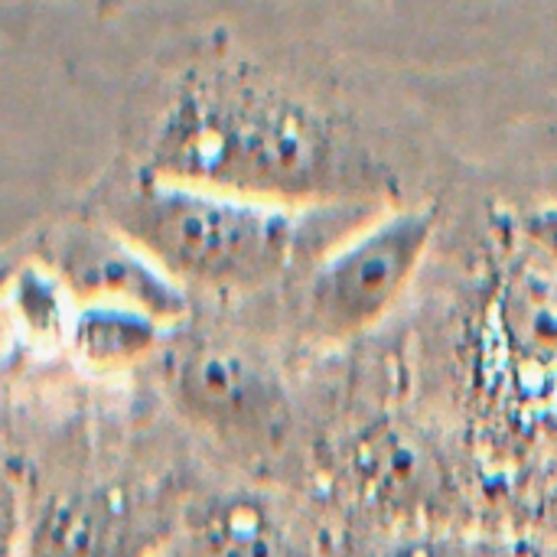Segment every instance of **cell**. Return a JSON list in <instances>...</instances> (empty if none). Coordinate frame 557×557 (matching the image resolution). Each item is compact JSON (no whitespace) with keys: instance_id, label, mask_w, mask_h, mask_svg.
I'll return each mask as SVG.
<instances>
[{"instance_id":"obj_9","label":"cell","mask_w":557,"mask_h":557,"mask_svg":"<svg viewBox=\"0 0 557 557\" xmlns=\"http://www.w3.org/2000/svg\"><path fill=\"white\" fill-rule=\"evenodd\" d=\"M349 473L369 506L408 512L428 506L441 490L434 457L392 424L369 428L349 447Z\"/></svg>"},{"instance_id":"obj_5","label":"cell","mask_w":557,"mask_h":557,"mask_svg":"<svg viewBox=\"0 0 557 557\" xmlns=\"http://www.w3.org/2000/svg\"><path fill=\"white\" fill-rule=\"evenodd\" d=\"M490 336L519 401L557 414V264L525 242L496 274Z\"/></svg>"},{"instance_id":"obj_2","label":"cell","mask_w":557,"mask_h":557,"mask_svg":"<svg viewBox=\"0 0 557 557\" xmlns=\"http://www.w3.org/2000/svg\"><path fill=\"white\" fill-rule=\"evenodd\" d=\"M372 206H277L147 176L121 199L117 225L183 287L248 294L323 258L366 225Z\"/></svg>"},{"instance_id":"obj_11","label":"cell","mask_w":557,"mask_h":557,"mask_svg":"<svg viewBox=\"0 0 557 557\" xmlns=\"http://www.w3.org/2000/svg\"><path fill=\"white\" fill-rule=\"evenodd\" d=\"M388 557H509L503 548L480 542V539H463V535H424L408 545H401Z\"/></svg>"},{"instance_id":"obj_10","label":"cell","mask_w":557,"mask_h":557,"mask_svg":"<svg viewBox=\"0 0 557 557\" xmlns=\"http://www.w3.org/2000/svg\"><path fill=\"white\" fill-rule=\"evenodd\" d=\"M163 336V323L124 304H101L78 323V346L98 366H127L147 356Z\"/></svg>"},{"instance_id":"obj_7","label":"cell","mask_w":557,"mask_h":557,"mask_svg":"<svg viewBox=\"0 0 557 557\" xmlns=\"http://www.w3.org/2000/svg\"><path fill=\"white\" fill-rule=\"evenodd\" d=\"M166 519L157 503L101 490L59 503L42 525V557H157Z\"/></svg>"},{"instance_id":"obj_1","label":"cell","mask_w":557,"mask_h":557,"mask_svg":"<svg viewBox=\"0 0 557 557\" xmlns=\"http://www.w3.org/2000/svg\"><path fill=\"white\" fill-rule=\"evenodd\" d=\"M147 176L300 209H375L395 183L356 127L242 62L180 78L150 134Z\"/></svg>"},{"instance_id":"obj_6","label":"cell","mask_w":557,"mask_h":557,"mask_svg":"<svg viewBox=\"0 0 557 557\" xmlns=\"http://www.w3.org/2000/svg\"><path fill=\"white\" fill-rule=\"evenodd\" d=\"M180 557H313L290 512L264 493L228 490L186 509Z\"/></svg>"},{"instance_id":"obj_12","label":"cell","mask_w":557,"mask_h":557,"mask_svg":"<svg viewBox=\"0 0 557 557\" xmlns=\"http://www.w3.org/2000/svg\"><path fill=\"white\" fill-rule=\"evenodd\" d=\"M548 516H552V525L557 529V480L552 486V496H548Z\"/></svg>"},{"instance_id":"obj_13","label":"cell","mask_w":557,"mask_h":557,"mask_svg":"<svg viewBox=\"0 0 557 557\" xmlns=\"http://www.w3.org/2000/svg\"><path fill=\"white\" fill-rule=\"evenodd\" d=\"M157 557H180V552H176V548H170V552H160Z\"/></svg>"},{"instance_id":"obj_4","label":"cell","mask_w":557,"mask_h":557,"mask_svg":"<svg viewBox=\"0 0 557 557\" xmlns=\"http://www.w3.org/2000/svg\"><path fill=\"white\" fill-rule=\"evenodd\" d=\"M170 395L196 428L245 450L281 447L294 424L281 379L245 349L225 343H193L176 352Z\"/></svg>"},{"instance_id":"obj_3","label":"cell","mask_w":557,"mask_h":557,"mask_svg":"<svg viewBox=\"0 0 557 557\" xmlns=\"http://www.w3.org/2000/svg\"><path fill=\"white\" fill-rule=\"evenodd\" d=\"M437 232L428 206L369 219L320 261L304 290V323L323 343L352 339L379 326L418 277Z\"/></svg>"},{"instance_id":"obj_8","label":"cell","mask_w":557,"mask_h":557,"mask_svg":"<svg viewBox=\"0 0 557 557\" xmlns=\"http://www.w3.org/2000/svg\"><path fill=\"white\" fill-rule=\"evenodd\" d=\"M65 271L85 294H101L111 304L144 310L163 326L180 323L189 313L186 287L176 284L163 268H157L127 238H88L75 245Z\"/></svg>"}]
</instances>
